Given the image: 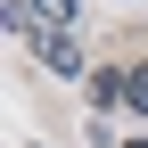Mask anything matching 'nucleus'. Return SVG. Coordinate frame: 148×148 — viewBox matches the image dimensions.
Segmentation results:
<instances>
[{
    "mask_svg": "<svg viewBox=\"0 0 148 148\" xmlns=\"http://www.w3.org/2000/svg\"><path fill=\"white\" fill-rule=\"evenodd\" d=\"M123 148H148V140H123Z\"/></svg>",
    "mask_w": 148,
    "mask_h": 148,
    "instance_id": "obj_5",
    "label": "nucleus"
},
{
    "mask_svg": "<svg viewBox=\"0 0 148 148\" xmlns=\"http://www.w3.org/2000/svg\"><path fill=\"white\" fill-rule=\"evenodd\" d=\"M123 107H140V115H148V74H123Z\"/></svg>",
    "mask_w": 148,
    "mask_h": 148,
    "instance_id": "obj_4",
    "label": "nucleus"
},
{
    "mask_svg": "<svg viewBox=\"0 0 148 148\" xmlns=\"http://www.w3.org/2000/svg\"><path fill=\"white\" fill-rule=\"evenodd\" d=\"M123 99V74H90V107H99V115H107V107H115Z\"/></svg>",
    "mask_w": 148,
    "mask_h": 148,
    "instance_id": "obj_3",
    "label": "nucleus"
},
{
    "mask_svg": "<svg viewBox=\"0 0 148 148\" xmlns=\"http://www.w3.org/2000/svg\"><path fill=\"white\" fill-rule=\"evenodd\" d=\"M25 8L41 16V33H66V25H74V0H25Z\"/></svg>",
    "mask_w": 148,
    "mask_h": 148,
    "instance_id": "obj_2",
    "label": "nucleus"
},
{
    "mask_svg": "<svg viewBox=\"0 0 148 148\" xmlns=\"http://www.w3.org/2000/svg\"><path fill=\"white\" fill-rule=\"evenodd\" d=\"M41 66H58V74H82V49H74V33H41Z\"/></svg>",
    "mask_w": 148,
    "mask_h": 148,
    "instance_id": "obj_1",
    "label": "nucleus"
}]
</instances>
